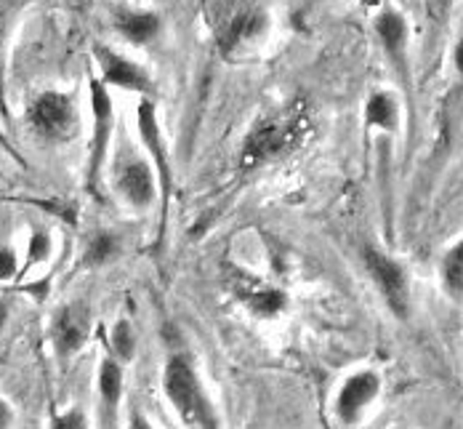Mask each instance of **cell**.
<instances>
[{
  "label": "cell",
  "mask_w": 463,
  "mask_h": 429,
  "mask_svg": "<svg viewBox=\"0 0 463 429\" xmlns=\"http://www.w3.org/2000/svg\"><path fill=\"white\" fill-rule=\"evenodd\" d=\"M89 331H91V312L83 301H72V304H64L56 318H53V326H51V341H53V349L61 360H70L75 358L83 344L89 341Z\"/></svg>",
  "instance_id": "9c48e42d"
},
{
  "label": "cell",
  "mask_w": 463,
  "mask_h": 429,
  "mask_svg": "<svg viewBox=\"0 0 463 429\" xmlns=\"http://www.w3.org/2000/svg\"><path fill=\"white\" fill-rule=\"evenodd\" d=\"M163 392L186 427L222 429L219 414L197 377L194 363L186 355H171L163 371Z\"/></svg>",
  "instance_id": "7a4b0ae2"
},
{
  "label": "cell",
  "mask_w": 463,
  "mask_h": 429,
  "mask_svg": "<svg viewBox=\"0 0 463 429\" xmlns=\"http://www.w3.org/2000/svg\"><path fill=\"white\" fill-rule=\"evenodd\" d=\"M128 429H152V424L141 416L137 408H131V414H128Z\"/></svg>",
  "instance_id": "d4e9b609"
},
{
  "label": "cell",
  "mask_w": 463,
  "mask_h": 429,
  "mask_svg": "<svg viewBox=\"0 0 463 429\" xmlns=\"http://www.w3.org/2000/svg\"><path fill=\"white\" fill-rule=\"evenodd\" d=\"M453 64H456L458 75L463 78V38L456 43V51H453Z\"/></svg>",
  "instance_id": "484cf974"
},
{
  "label": "cell",
  "mask_w": 463,
  "mask_h": 429,
  "mask_svg": "<svg viewBox=\"0 0 463 429\" xmlns=\"http://www.w3.org/2000/svg\"><path fill=\"white\" fill-rule=\"evenodd\" d=\"M19 275V256L11 245H0V283H8Z\"/></svg>",
  "instance_id": "603a6c76"
},
{
  "label": "cell",
  "mask_w": 463,
  "mask_h": 429,
  "mask_svg": "<svg viewBox=\"0 0 463 429\" xmlns=\"http://www.w3.org/2000/svg\"><path fill=\"white\" fill-rule=\"evenodd\" d=\"M115 190L134 211H149L152 203L160 197V182L149 160L128 157L115 174Z\"/></svg>",
  "instance_id": "52a82bcc"
},
{
  "label": "cell",
  "mask_w": 463,
  "mask_h": 429,
  "mask_svg": "<svg viewBox=\"0 0 463 429\" xmlns=\"http://www.w3.org/2000/svg\"><path fill=\"white\" fill-rule=\"evenodd\" d=\"M115 30L134 46H146L160 35V16L155 11H144V8H118L115 11Z\"/></svg>",
  "instance_id": "4fadbf2b"
},
{
  "label": "cell",
  "mask_w": 463,
  "mask_h": 429,
  "mask_svg": "<svg viewBox=\"0 0 463 429\" xmlns=\"http://www.w3.org/2000/svg\"><path fill=\"white\" fill-rule=\"evenodd\" d=\"M14 422H16V414L11 408V403L5 397H0V429H14Z\"/></svg>",
  "instance_id": "cb8c5ba5"
},
{
  "label": "cell",
  "mask_w": 463,
  "mask_h": 429,
  "mask_svg": "<svg viewBox=\"0 0 463 429\" xmlns=\"http://www.w3.org/2000/svg\"><path fill=\"white\" fill-rule=\"evenodd\" d=\"M93 59L101 70V83L123 91H137V94H149L152 91V75L141 67L139 62L123 56L120 51L96 43L93 46Z\"/></svg>",
  "instance_id": "ba28073f"
},
{
  "label": "cell",
  "mask_w": 463,
  "mask_h": 429,
  "mask_svg": "<svg viewBox=\"0 0 463 429\" xmlns=\"http://www.w3.org/2000/svg\"><path fill=\"white\" fill-rule=\"evenodd\" d=\"M137 123H139V139L149 155V163L157 174L160 182V200H163V214L168 205V195L174 187V174H171V157H168V144L160 131V120L155 112V104L149 96H144L139 101V112H137Z\"/></svg>",
  "instance_id": "8992f818"
},
{
  "label": "cell",
  "mask_w": 463,
  "mask_h": 429,
  "mask_svg": "<svg viewBox=\"0 0 463 429\" xmlns=\"http://www.w3.org/2000/svg\"><path fill=\"white\" fill-rule=\"evenodd\" d=\"M48 429H89V416L80 405H72L61 414H53Z\"/></svg>",
  "instance_id": "7402d4cb"
},
{
  "label": "cell",
  "mask_w": 463,
  "mask_h": 429,
  "mask_svg": "<svg viewBox=\"0 0 463 429\" xmlns=\"http://www.w3.org/2000/svg\"><path fill=\"white\" fill-rule=\"evenodd\" d=\"M27 123L46 142H70L80 129V115L72 96L48 89L27 107Z\"/></svg>",
  "instance_id": "3957f363"
},
{
  "label": "cell",
  "mask_w": 463,
  "mask_h": 429,
  "mask_svg": "<svg viewBox=\"0 0 463 429\" xmlns=\"http://www.w3.org/2000/svg\"><path fill=\"white\" fill-rule=\"evenodd\" d=\"M368 275L373 278L375 288L381 291L383 301L389 304V310L397 318H408L411 312V286H408V272L400 262H394L392 256H386L383 251L368 245L363 251Z\"/></svg>",
  "instance_id": "277c9868"
},
{
  "label": "cell",
  "mask_w": 463,
  "mask_h": 429,
  "mask_svg": "<svg viewBox=\"0 0 463 429\" xmlns=\"http://www.w3.org/2000/svg\"><path fill=\"white\" fill-rule=\"evenodd\" d=\"M365 129L394 134L400 129V104L392 91H373L365 101Z\"/></svg>",
  "instance_id": "2e32d148"
},
{
  "label": "cell",
  "mask_w": 463,
  "mask_h": 429,
  "mask_svg": "<svg viewBox=\"0 0 463 429\" xmlns=\"http://www.w3.org/2000/svg\"><path fill=\"white\" fill-rule=\"evenodd\" d=\"M375 35L386 51V56L392 59V64L397 67V72L405 75L408 72V22H405V16L394 8H383L375 16Z\"/></svg>",
  "instance_id": "8fae6325"
},
{
  "label": "cell",
  "mask_w": 463,
  "mask_h": 429,
  "mask_svg": "<svg viewBox=\"0 0 463 429\" xmlns=\"http://www.w3.org/2000/svg\"><path fill=\"white\" fill-rule=\"evenodd\" d=\"M96 386H99V400H101L104 414L115 416V411L123 400V363H118L112 355L101 358Z\"/></svg>",
  "instance_id": "9a60e30c"
},
{
  "label": "cell",
  "mask_w": 463,
  "mask_h": 429,
  "mask_svg": "<svg viewBox=\"0 0 463 429\" xmlns=\"http://www.w3.org/2000/svg\"><path fill=\"white\" fill-rule=\"evenodd\" d=\"M312 131L309 107L304 101H293L290 107L279 110L275 115L261 118L245 137L240 160L245 168L264 166L269 160H279L296 152Z\"/></svg>",
  "instance_id": "6da1fadb"
},
{
  "label": "cell",
  "mask_w": 463,
  "mask_h": 429,
  "mask_svg": "<svg viewBox=\"0 0 463 429\" xmlns=\"http://www.w3.org/2000/svg\"><path fill=\"white\" fill-rule=\"evenodd\" d=\"M267 16L261 11H245L240 16L232 19V24L227 27V35L222 41V48H224V56L227 59H237L240 53H248L250 48H256L264 35H267Z\"/></svg>",
  "instance_id": "7c38bea8"
},
{
  "label": "cell",
  "mask_w": 463,
  "mask_h": 429,
  "mask_svg": "<svg viewBox=\"0 0 463 429\" xmlns=\"http://www.w3.org/2000/svg\"><path fill=\"white\" fill-rule=\"evenodd\" d=\"M19 8H22V0H0V91H3V75H5L8 41H11Z\"/></svg>",
  "instance_id": "ffe728a7"
},
{
  "label": "cell",
  "mask_w": 463,
  "mask_h": 429,
  "mask_svg": "<svg viewBox=\"0 0 463 429\" xmlns=\"http://www.w3.org/2000/svg\"><path fill=\"white\" fill-rule=\"evenodd\" d=\"M237 291V296L242 299V304L253 312V315H259V318H278L279 312L285 310V304H288V296L275 286H267V283H261L259 278H242V283H237L234 286Z\"/></svg>",
  "instance_id": "5bb4252c"
},
{
  "label": "cell",
  "mask_w": 463,
  "mask_h": 429,
  "mask_svg": "<svg viewBox=\"0 0 463 429\" xmlns=\"http://www.w3.org/2000/svg\"><path fill=\"white\" fill-rule=\"evenodd\" d=\"M120 251H123L120 238H118L115 233L101 230V233H96V235H91V240H89L86 253H83V264H86V267H104V264L115 262V259L120 256Z\"/></svg>",
  "instance_id": "ac0fdd59"
},
{
  "label": "cell",
  "mask_w": 463,
  "mask_h": 429,
  "mask_svg": "<svg viewBox=\"0 0 463 429\" xmlns=\"http://www.w3.org/2000/svg\"><path fill=\"white\" fill-rule=\"evenodd\" d=\"M439 278H442V291L456 304H463V238L445 251L439 264Z\"/></svg>",
  "instance_id": "e0dca14e"
},
{
  "label": "cell",
  "mask_w": 463,
  "mask_h": 429,
  "mask_svg": "<svg viewBox=\"0 0 463 429\" xmlns=\"http://www.w3.org/2000/svg\"><path fill=\"white\" fill-rule=\"evenodd\" d=\"M109 355L118 363H128L137 355V331L128 320H118L109 334Z\"/></svg>",
  "instance_id": "d6986e66"
},
{
  "label": "cell",
  "mask_w": 463,
  "mask_h": 429,
  "mask_svg": "<svg viewBox=\"0 0 463 429\" xmlns=\"http://www.w3.org/2000/svg\"><path fill=\"white\" fill-rule=\"evenodd\" d=\"M53 253V243H51V235L46 230H33L30 235V245H27V264H41L51 259Z\"/></svg>",
  "instance_id": "44dd1931"
},
{
  "label": "cell",
  "mask_w": 463,
  "mask_h": 429,
  "mask_svg": "<svg viewBox=\"0 0 463 429\" xmlns=\"http://www.w3.org/2000/svg\"><path fill=\"white\" fill-rule=\"evenodd\" d=\"M437 3H439V8H442V14H445V11H448L450 5H453V0H437Z\"/></svg>",
  "instance_id": "4316f807"
},
{
  "label": "cell",
  "mask_w": 463,
  "mask_h": 429,
  "mask_svg": "<svg viewBox=\"0 0 463 429\" xmlns=\"http://www.w3.org/2000/svg\"><path fill=\"white\" fill-rule=\"evenodd\" d=\"M91 115H93V134H91V152H89V190H99L101 171L107 163V152L112 142V126H115V107L109 89L91 78Z\"/></svg>",
  "instance_id": "5b68a950"
},
{
  "label": "cell",
  "mask_w": 463,
  "mask_h": 429,
  "mask_svg": "<svg viewBox=\"0 0 463 429\" xmlns=\"http://www.w3.org/2000/svg\"><path fill=\"white\" fill-rule=\"evenodd\" d=\"M378 392H381L378 374L360 371V374L349 377L344 382V386H341L338 397H335V414H338V419L344 424H357L360 416L368 411V405L378 397Z\"/></svg>",
  "instance_id": "30bf717a"
}]
</instances>
